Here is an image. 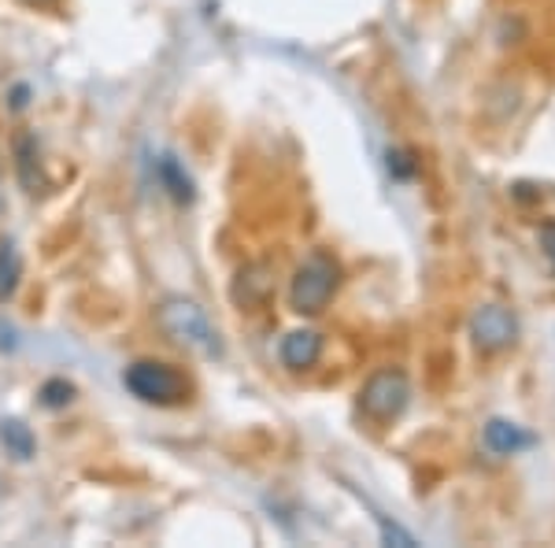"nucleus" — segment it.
I'll list each match as a JSON object with an SVG mask.
<instances>
[{"label": "nucleus", "instance_id": "f257e3e1", "mask_svg": "<svg viewBox=\"0 0 555 548\" xmlns=\"http://www.w3.org/2000/svg\"><path fill=\"white\" fill-rule=\"evenodd\" d=\"M156 322L167 334V341H175L178 348L204 359L222 356V337L215 330V322L208 319V311L196 301H185V296H167V301L156 304Z\"/></svg>", "mask_w": 555, "mask_h": 548}, {"label": "nucleus", "instance_id": "f03ea898", "mask_svg": "<svg viewBox=\"0 0 555 548\" xmlns=\"http://www.w3.org/2000/svg\"><path fill=\"white\" fill-rule=\"evenodd\" d=\"M337 285H341V264L330 253H311L293 275L289 304L297 316H319L330 301H334Z\"/></svg>", "mask_w": 555, "mask_h": 548}, {"label": "nucleus", "instance_id": "7ed1b4c3", "mask_svg": "<svg viewBox=\"0 0 555 548\" xmlns=\"http://www.w3.org/2000/svg\"><path fill=\"white\" fill-rule=\"evenodd\" d=\"M122 385L138 400L156 404V408H175V404L190 400V379L178 367L159 364V359H138L122 371Z\"/></svg>", "mask_w": 555, "mask_h": 548}, {"label": "nucleus", "instance_id": "20e7f679", "mask_svg": "<svg viewBox=\"0 0 555 548\" xmlns=\"http://www.w3.org/2000/svg\"><path fill=\"white\" fill-rule=\"evenodd\" d=\"M411 400V382L404 371H392V367H382L371 379L363 382L360 390V411L371 422H392L404 416Z\"/></svg>", "mask_w": 555, "mask_h": 548}, {"label": "nucleus", "instance_id": "39448f33", "mask_svg": "<svg viewBox=\"0 0 555 548\" xmlns=\"http://www.w3.org/2000/svg\"><path fill=\"white\" fill-rule=\"evenodd\" d=\"M470 337L481 353H500V348L515 345L518 337V319L500 304H486V308L474 311L470 319Z\"/></svg>", "mask_w": 555, "mask_h": 548}, {"label": "nucleus", "instance_id": "423d86ee", "mask_svg": "<svg viewBox=\"0 0 555 548\" xmlns=\"http://www.w3.org/2000/svg\"><path fill=\"white\" fill-rule=\"evenodd\" d=\"M322 348H326V341H322L319 330H293V334H285L282 345H278V359H282V367H289V371H311L322 359Z\"/></svg>", "mask_w": 555, "mask_h": 548}, {"label": "nucleus", "instance_id": "0eeeda50", "mask_svg": "<svg viewBox=\"0 0 555 548\" xmlns=\"http://www.w3.org/2000/svg\"><path fill=\"white\" fill-rule=\"evenodd\" d=\"M533 445V434H526L518 422H507V419H489L486 426V448L496 456H518L522 448Z\"/></svg>", "mask_w": 555, "mask_h": 548}, {"label": "nucleus", "instance_id": "6e6552de", "mask_svg": "<svg viewBox=\"0 0 555 548\" xmlns=\"http://www.w3.org/2000/svg\"><path fill=\"white\" fill-rule=\"evenodd\" d=\"M156 178L159 186L167 190V196H171L175 204H193V178L185 175V167L178 164L175 156H159L156 160Z\"/></svg>", "mask_w": 555, "mask_h": 548}, {"label": "nucleus", "instance_id": "1a4fd4ad", "mask_svg": "<svg viewBox=\"0 0 555 548\" xmlns=\"http://www.w3.org/2000/svg\"><path fill=\"white\" fill-rule=\"evenodd\" d=\"M15 175H20L23 190L26 193H38L41 190V164H38V141L30 133H20L15 138Z\"/></svg>", "mask_w": 555, "mask_h": 548}, {"label": "nucleus", "instance_id": "9d476101", "mask_svg": "<svg viewBox=\"0 0 555 548\" xmlns=\"http://www.w3.org/2000/svg\"><path fill=\"white\" fill-rule=\"evenodd\" d=\"M0 445H4L8 456H15V460H30V456L38 453L34 430L26 426L23 419H4V422H0Z\"/></svg>", "mask_w": 555, "mask_h": 548}, {"label": "nucleus", "instance_id": "9b49d317", "mask_svg": "<svg viewBox=\"0 0 555 548\" xmlns=\"http://www.w3.org/2000/svg\"><path fill=\"white\" fill-rule=\"evenodd\" d=\"M20 278H23V256L15 248V241H0V304H8L20 290Z\"/></svg>", "mask_w": 555, "mask_h": 548}, {"label": "nucleus", "instance_id": "f8f14e48", "mask_svg": "<svg viewBox=\"0 0 555 548\" xmlns=\"http://www.w3.org/2000/svg\"><path fill=\"white\" fill-rule=\"evenodd\" d=\"M256 271H259V264L245 267L234 282V301L241 304V308H259V304L271 296V278H256Z\"/></svg>", "mask_w": 555, "mask_h": 548}, {"label": "nucleus", "instance_id": "ddd939ff", "mask_svg": "<svg viewBox=\"0 0 555 548\" xmlns=\"http://www.w3.org/2000/svg\"><path fill=\"white\" fill-rule=\"evenodd\" d=\"M38 400H41V408L60 411V408H67V404L75 400V385H70L67 379H49L41 385Z\"/></svg>", "mask_w": 555, "mask_h": 548}, {"label": "nucleus", "instance_id": "4468645a", "mask_svg": "<svg viewBox=\"0 0 555 548\" xmlns=\"http://www.w3.org/2000/svg\"><path fill=\"white\" fill-rule=\"evenodd\" d=\"M389 175L397 178V182H411V178L418 175V164H415V156L411 152H404V149H389Z\"/></svg>", "mask_w": 555, "mask_h": 548}, {"label": "nucleus", "instance_id": "2eb2a0df", "mask_svg": "<svg viewBox=\"0 0 555 548\" xmlns=\"http://www.w3.org/2000/svg\"><path fill=\"white\" fill-rule=\"evenodd\" d=\"M541 253H544V259H548L552 271H555V219L541 227Z\"/></svg>", "mask_w": 555, "mask_h": 548}, {"label": "nucleus", "instance_id": "dca6fc26", "mask_svg": "<svg viewBox=\"0 0 555 548\" xmlns=\"http://www.w3.org/2000/svg\"><path fill=\"white\" fill-rule=\"evenodd\" d=\"M26 101H30V89H26V86H15V89H12V112H23Z\"/></svg>", "mask_w": 555, "mask_h": 548}, {"label": "nucleus", "instance_id": "f3484780", "mask_svg": "<svg viewBox=\"0 0 555 548\" xmlns=\"http://www.w3.org/2000/svg\"><path fill=\"white\" fill-rule=\"evenodd\" d=\"M23 4H30V8H44V4H52V0H23Z\"/></svg>", "mask_w": 555, "mask_h": 548}]
</instances>
